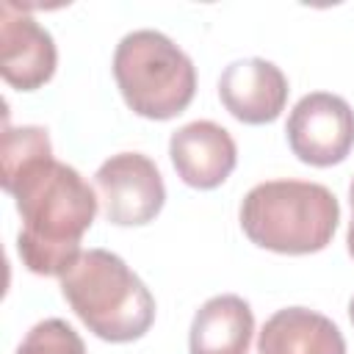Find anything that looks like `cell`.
<instances>
[{"label":"cell","instance_id":"cell-2","mask_svg":"<svg viewBox=\"0 0 354 354\" xmlns=\"http://www.w3.org/2000/svg\"><path fill=\"white\" fill-rule=\"evenodd\" d=\"M238 218L246 238L260 249L313 254L329 246L340 221V205L321 183L268 180L243 196Z\"/></svg>","mask_w":354,"mask_h":354},{"label":"cell","instance_id":"cell-9","mask_svg":"<svg viewBox=\"0 0 354 354\" xmlns=\"http://www.w3.org/2000/svg\"><path fill=\"white\" fill-rule=\"evenodd\" d=\"M169 158L185 185L210 191L232 174L238 163V147L230 130L210 119H196L171 133Z\"/></svg>","mask_w":354,"mask_h":354},{"label":"cell","instance_id":"cell-6","mask_svg":"<svg viewBox=\"0 0 354 354\" xmlns=\"http://www.w3.org/2000/svg\"><path fill=\"white\" fill-rule=\"evenodd\" d=\"M285 133L301 163L326 169L343 163L354 149V111L337 94L313 91L293 105Z\"/></svg>","mask_w":354,"mask_h":354},{"label":"cell","instance_id":"cell-4","mask_svg":"<svg viewBox=\"0 0 354 354\" xmlns=\"http://www.w3.org/2000/svg\"><path fill=\"white\" fill-rule=\"evenodd\" d=\"M113 77L127 108L166 122L183 113L196 94L194 61L160 30H133L113 53Z\"/></svg>","mask_w":354,"mask_h":354},{"label":"cell","instance_id":"cell-3","mask_svg":"<svg viewBox=\"0 0 354 354\" xmlns=\"http://www.w3.org/2000/svg\"><path fill=\"white\" fill-rule=\"evenodd\" d=\"M61 293L75 315L108 343H130L149 332L155 299L130 266L108 249H86L61 277Z\"/></svg>","mask_w":354,"mask_h":354},{"label":"cell","instance_id":"cell-1","mask_svg":"<svg viewBox=\"0 0 354 354\" xmlns=\"http://www.w3.org/2000/svg\"><path fill=\"white\" fill-rule=\"evenodd\" d=\"M0 163V183L22 218L17 235L22 266L39 277H64L94 224L100 202L94 188L77 169L53 158L50 136L39 124L6 127Z\"/></svg>","mask_w":354,"mask_h":354},{"label":"cell","instance_id":"cell-7","mask_svg":"<svg viewBox=\"0 0 354 354\" xmlns=\"http://www.w3.org/2000/svg\"><path fill=\"white\" fill-rule=\"evenodd\" d=\"M58 66V50L47 28H41L22 6L0 3V72L11 88L36 91Z\"/></svg>","mask_w":354,"mask_h":354},{"label":"cell","instance_id":"cell-14","mask_svg":"<svg viewBox=\"0 0 354 354\" xmlns=\"http://www.w3.org/2000/svg\"><path fill=\"white\" fill-rule=\"evenodd\" d=\"M348 315H351V324H354V296H351V301H348Z\"/></svg>","mask_w":354,"mask_h":354},{"label":"cell","instance_id":"cell-5","mask_svg":"<svg viewBox=\"0 0 354 354\" xmlns=\"http://www.w3.org/2000/svg\"><path fill=\"white\" fill-rule=\"evenodd\" d=\"M102 213L116 227H144L155 221L166 202V185L152 158L116 152L94 174Z\"/></svg>","mask_w":354,"mask_h":354},{"label":"cell","instance_id":"cell-12","mask_svg":"<svg viewBox=\"0 0 354 354\" xmlns=\"http://www.w3.org/2000/svg\"><path fill=\"white\" fill-rule=\"evenodd\" d=\"M17 354H86L80 335L61 318H44L22 337Z\"/></svg>","mask_w":354,"mask_h":354},{"label":"cell","instance_id":"cell-13","mask_svg":"<svg viewBox=\"0 0 354 354\" xmlns=\"http://www.w3.org/2000/svg\"><path fill=\"white\" fill-rule=\"evenodd\" d=\"M348 202H351V221H348V235H346V246H348V254L354 257V180L348 185Z\"/></svg>","mask_w":354,"mask_h":354},{"label":"cell","instance_id":"cell-8","mask_svg":"<svg viewBox=\"0 0 354 354\" xmlns=\"http://www.w3.org/2000/svg\"><path fill=\"white\" fill-rule=\"evenodd\" d=\"M288 77L266 58H241L218 77L221 105L243 124H271L288 105Z\"/></svg>","mask_w":354,"mask_h":354},{"label":"cell","instance_id":"cell-11","mask_svg":"<svg viewBox=\"0 0 354 354\" xmlns=\"http://www.w3.org/2000/svg\"><path fill=\"white\" fill-rule=\"evenodd\" d=\"M254 332L252 307L235 296L221 293L207 299L191 321L188 351L191 354H246Z\"/></svg>","mask_w":354,"mask_h":354},{"label":"cell","instance_id":"cell-10","mask_svg":"<svg viewBox=\"0 0 354 354\" xmlns=\"http://www.w3.org/2000/svg\"><path fill=\"white\" fill-rule=\"evenodd\" d=\"M257 354H346V340L332 318L307 307H285L263 324Z\"/></svg>","mask_w":354,"mask_h":354}]
</instances>
